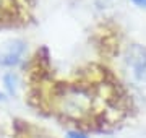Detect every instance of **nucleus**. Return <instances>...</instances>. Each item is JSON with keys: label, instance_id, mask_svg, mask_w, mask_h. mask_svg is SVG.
I'll list each match as a JSON object with an SVG mask.
<instances>
[{"label": "nucleus", "instance_id": "4", "mask_svg": "<svg viewBox=\"0 0 146 138\" xmlns=\"http://www.w3.org/2000/svg\"><path fill=\"white\" fill-rule=\"evenodd\" d=\"M3 83H5L8 93H10V94H15V93H16V86H18V78H16V75H13V73L5 75Z\"/></svg>", "mask_w": 146, "mask_h": 138}, {"label": "nucleus", "instance_id": "1", "mask_svg": "<svg viewBox=\"0 0 146 138\" xmlns=\"http://www.w3.org/2000/svg\"><path fill=\"white\" fill-rule=\"evenodd\" d=\"M58 104L63 114H67L68 117L80 119L91 111L93 99H91V94L83 88H67L60 96Z\"/></svg>", "mask_w": 146, "mask_h": 138}, {"label": "nucleus", "instance_id": "2", "mask_svg": "<svg viewBox=\"0 0 146 138\" xmlns=\"http://www.w3.org/2000/svg\"><path fill=\"white\" fill-rule=\"evenodd\" d=\"M125 64L130 70L131 76L140 83H146V47L133 44L127 49Z\"/></svg>", "mask_w": 146, "mask_h": 138}, {"label": "nucleus", "instance_id": "6", "mask_svg": "<svg viewBox=\"0 0 146 138\" xmlns=\"http://www.w3.org/2000/svg\"><path fill=\"white\" fill-rule=\"evenodd\" d=\"M136 7H140V8H146V0H131Z\"/></svg>", "mask_w": 146, "mask_h": 138}, {"label": "nucleus", "instance_id": "3", "mask_svg": "<svg viewBox=\"0 0 146 138\" xmlns=\"http://www.w3.org/2000/svg\"><path fill=\"white\" fill-rule=\"evenodd\" d=\"M26 52V44L20 39H11L5 42L0 49V65L3 67H15L23 60Z\"/></svg>", "mask_w": 146, "mask_h": 138}, {"label": "nucleus", "instance_id": "7", "mask_svg": "<svg viewBox=\"0 0 146 138\" xmlns=\"http://www.w3.org/2000/svg\"><path fill=\"white\" fill-rule=\"evenodd\" d=\"M0 99H3V94H0Z\"/></svg>", "mask_w": 146, "mask_h": 138}, {"label": "nucleus", "instance_id": "5", "mask_svg": "<svg viewBox=\"0 0 146 138\" xmlns=\"http://www.w3.org/2000/svg\"><path fill=\"white\" fill-rule=\"evenodd\" d=\"M67 138H88V137H86L84 133H81V132H68Z\"/></svg>", "mask_w": 146, "mask_h": 138}]
</instances>
